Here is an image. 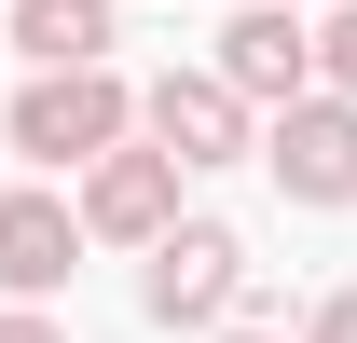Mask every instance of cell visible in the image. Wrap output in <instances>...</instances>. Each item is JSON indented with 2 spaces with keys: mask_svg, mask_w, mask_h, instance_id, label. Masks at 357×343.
I'll list each match as a JSON object with an SVG mask.
<instances>
[{
  "mask_svg": "<svg viewBox=\"0 0 357 343\" xmlns=\"http://www.w3.org/2000/svg\"><path fill=\"white\" fill-rule=\"evenodd\" d=\"M0 137H14L28 165L83 178V165H110L137 137V96H124V69H28V96L0 110Z\"/></svg>",
  "mask_w": 357,
  "mask_h": 343,
  "instance_id": "1",
  "label": "cell"
},
{
  "mask_svg": "<svg viewBox=\"0 0 357 343\" xmlns=\"http://www.w3.org/2000/svg\"><path fill=\"white\" fill-rule=\"evenodd\" d=\"M137 302H151V330H234L248 234H234V220H178L165 247H151V275H137Z\"/></svg>",
  "mask_w": 357,
  "mask_h": 343,
  "instance_id": "2",
  "label": "cell"
},
{
  "mask_svg": "<svg viewBox=\"0 0 357 343\" xmlns=\"http://www.w3.org/2000/svg\"><path fill=\"white\" fill-rule=\"evenodd\" d=\"M261 165L289 206H357V96H303V110H275Z\"/></svg>",
  "mask_w": 357,
  "mask_h": 343,
  "instance_id": "3",
  "label": "cell"
},
{
  "mask_svg": "<svg viewBox=\"0 0 357 343\" xmlns=\"http://www.w3.org/2000/svg\"><path fill=\"white\" fill-rule=\"evenodd\" d=\"M248 110H303L316 96V28L303 14H275V0H248V14H220V55H206Z\"/></svg>",
  "mask_w": 357,
  "mask_h": 343,
  "instance_id": "4",
  "label": "cell"
},
{
  "mask_svg": "<svg viewBox=\"0 0 357 343\" xmlns=\"http://www.w3.org/2000/svg\"><path fill=\"white\" fill-rule=\"evenodd\" d=\"M178 151H151V137H124L110 165H83V234H110V247H165L178 234Z\"/></svg>",
  "mask_w": 357,
  "mask_h": 343,
  "instance_id": "5",
  "label": "cell"
},
{
  "mask_svg": "<svg viewBox=\"0 0 357 343\" xmlns=\"http://www.w3.org/2000/svg\"><path fill=\"white\" fill-rule=\"evenodd\" d=\"M137 137L178 151V165H234V151H261V137H248V96H234L220 69H165V83L137 96Z\"/></svg>",
  "mask_w": 357,
  "mask_h": 343,
  "instance_id": "6",
  "label": "cell"
},
{
  "mask_svg": "<svg viewBox=\"0 0 357 343\" xmlns=\"http://www.w3.org/2000/svg\"><path fill=\"white\" fill-rule=\"evenodd\" d=\"M83 275V192H0V289L42 302Z\"/></svg>",
  "mask_w": 357,
  "mask_h": 343,
  "instance_id": "7",
  "label": "cell"
},
{
  "mask_svg": "<svg viewBox=\"0 0 357 343\" xmlns=\"http://www.w3.org/2000/svg\"><path fill=\"white\" fill-rule=\"evenodd\" d=\"M0 42L28 55V69H110L124 28H110V0H14V14H0Z\"/></svg>",
  "mask_w": 357,
  "mask_h": 343,
  "instance_id": "8",
  "label": "cell"
},
{
  "mask_svg": "<svg viewBox=\"0 0 357 343\" xmlns=\"http://www.w3.org/2000/svg\"><path fill=\"white\" fill-rule=\"evenodd\" d=\"M316 96H357V0H330V28H316Z\"/></svg>",
  "mask_w": 357,
  "mask_h": 343,
  "instance_id": "9",
  "label": "cell"
},
{
  "mask_svg": "<svg viewBox=\"0 0 357 343\" xmlns=\"http://www.w3.org/2000/svg\"><path fill=\"white\" fill-rule=\"evenodd\" d=\"M303 343H357V289H330V302H316V316H303Z\"/></svg>",
  "mask_w": 357,
  "mask_h": 343,
  "instance_id": "10",
  "label": "cell"
},
{
  "mask_svg": "<svg viewBox=\"0 0 357 343\" xmlns=\"http://www.w3.org/2000/svg\"><path fill=\"white\" fill-rule=\"evenodd\" d=\"M0 343H69V330H55L42 302H14V316H0Z\"/></svg>",
  "mask_w": 357,
  "mask_h": 343,
  "instance_id": "11",
  "label": "cell"
},
{
  "mask_svg": "<svg viewBox=\"0 0 357 343\" xmlns=\"http://www.w3.org/2000/svg\"><path fill=\"white\" fill-rule=\"evenodd\" d=\"M220 343H275V330H220Z\"/></svg>",
  "mask_w": 357,
  "mask_h": 343,
  "instance_id": "12",
  "label": "cell"
},
{
  "mask_svg": "<svg viewBox=\"0 0 357 343\" xmlns=\"http://www.w3.org/2000/svg\"><path fill=\"white\" fill-rule=\"evenodd\" d=\"M234 14H248V0H234Z\"/></svg>",
  "mask_w": 357,
  "mask_h": 343,
  "instance_id": "13",
  "label": "cell"
},
{
  "mask_svg": "<svg viewBox=\"0 0 357 343\" xmlns=\"http://www.w3.org/2000/svg\"><path fill=\"white\" fill-rule=\"evenodd\" d=\"M0 151H14V137H0Z\"/></svg>",
  "mask_w": 357,
  "mask_h": 343,
  "instance_id": "14",
  "label": "cell"
}]
</instances>
